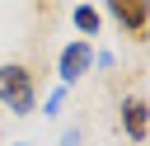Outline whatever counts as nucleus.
<instances>
[{"label":"nucleus","mask_w":150,"mask_h":146,"mask_svg":"<svg viewBox=\"0 0 150 146\" xmlns=\"http://www.w3.org/2000/svg\"><path fill=\"white\" fill-rule=\"evenodd\" d=\"M0 104H5L9 113H19V118L33 113V104H38V80H33L28 66H19V61H5V66H0Z\"/></svg>","instance_id":"1"},{"label":"nucleus","mask_w":150,"mask_h":146,"mask_svg":"<svg viewBox=\"0 0 150 146\" xmlns=\"http://www.w3.org/2000/svg\"><path fill=\"white\" fill-rule=\"evenodd\" d=\"M89 66H94V47H89L84 38L61 47V61H56V71H61V85H66V89H70V85H75V80H80Z\"/></svg>","instance_id":"2"},{"label":"nucleus","mask_w":150,"mask_h":146,"mask_svg":"<svg viewBox=\"0 0 150 146\" xmlns=\"http://www.w3.org/2000/svg\"><path fill=\"white\" fill-rule=\"evenodd\" d=\"M108 14H112L131 38H141V33H145V19H150V0H108Z\"/></svg>","instance_id":"3"},{"label":"nucleus","mask_w":150,"mask_h":146,"mask_svg":"<svg viewBox=\"0 0 150 146\" xmlns=\"http://www.w3.org/2000/svg\"><path fill=\"white\" fill-rule=\"evenodd\" d=\"M122 132H127L136 146L145 141V99H141V94H127V99H122Z\"/></svg>","instance_id":"4"},{"label":"nucleus","mask_w":150,"mask_h":146,"mask_svg":"<svg viewBox=\"0 0 150 146\" xmlns=\"http://www.w3.org/2000/svg\"><path fill=\"white\" fill-rule=\"evenodd\" d=\"M70 19H75V28H80V38H84V42H89V38L98 33V24H103V14H98L94 5H75V14H70Z\"/></svg>","instance_id":"5"},{"label":"nucleus","mask_w":150,"mask_h":146,"mask_svg":"<svg viewBox=\"0 0 150 146\" xmlns=\"http://www.w3.org/2000/svg\"><path fill=\"white\" fill-rule=\"evenodd\" d=\"M61 99H66V85H61V89H52V99H47V108H42V113H47V118H56V113H61Z\"/></svg>","instance_id":"6"},{"label":"nucleus","mask_w":150,"mask_h":146,"mask_svg":"<svg viewBox=\"0 0 150 146\" xmlns=\"http://www.w3.org/2000/svg\"><path fill=\"white\" fill-rule=\"evenodd\" d=\"M61 146H84V132H80V127H70V132L61 137Z\"/></svg>","instance_id":"7"}]
</instances>
